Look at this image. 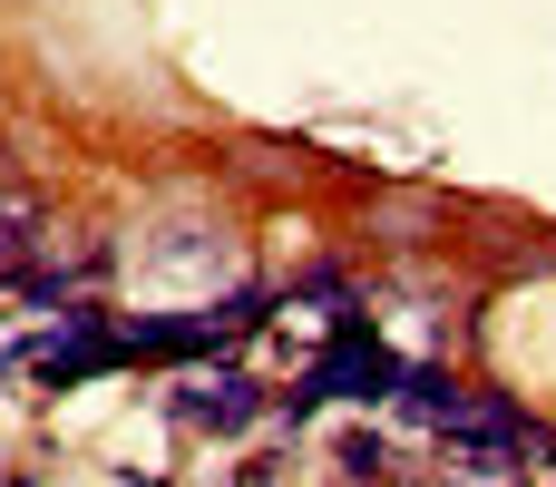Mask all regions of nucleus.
Instances as JSON below:
<instances>
[{
	"label": "nucleus",
	"mask_w": 556,
	"mask_h": 487,
	"mask_svg": "<svg viewBox=\"0 0 556 487\" xmlns=\"http://www.w3.org/2000/svg\"><path fill=\"white\" fill-rule=\"evenodd\" d=\"M391 410H401V420H420V430H459V420H469V410H479V400H469V390H459V381H450V371H410V381H401V400H391Z\"/></svg>",
	"instance_id": "7ed1b4c3"
},
{
	"label": "nucleus",
	"mask_w": 556,
	"mask_h": 487,
	"mask_svg": "<svg viewBox=\"0 0 556 487\" xmlns=\"http://www.w3.org/2000/svg\"><path fill=\"white\" fill-rule=\"evenodd\" d=\"M176 420L225 439V430H254V420H264V390H254L244 371H186V381H176Z\"/></svg>",
	"instance_id": "f03ea898"
},
{
	"label": "nucleus",
	"mask_w": 556,
	"mask_h": 487,
	"mask_svg": "<svg viewBox=\"0 0 556 487\" xmlns=\"http://www.w3.org/2000/svg\"><path fill=\"white\" fill-rule=\"evenodd\" d=\"M332 469H342V478H352V487H381V478H391V449H381V439H371V430H352V439H342V459H332Z\"/></svg>",
	"instance_id": "20e7f679"
},
{
	"label": "nucleus",
	"mask_w": 556,
	"mask_h": 487,
	"mask_svg": "<svg viewBox=\"0 0 556 487\" xmlns=\"http://www.w3.org/2000/svg\"><path fill=\"white\" fill-rule=\"evenodd\" d=\"M313 371H323V390H332V400H362V410L401 400V381H410V361H401L391 342H371L362 322H342V342H332Z\"/></svg>",
	"instance_id": "f257e3e1"
}]
</instances>
